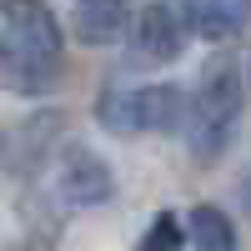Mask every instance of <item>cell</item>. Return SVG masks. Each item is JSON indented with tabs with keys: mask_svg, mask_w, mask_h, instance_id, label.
I'll return each instance as SVG.
<instances>
[{
	"mask_svg": "<svg viewBox=\"0 0 251 251\" xmlns=\"http://www.w3.org/2000/svg\"><path fill=\"white\" fill-rule=\"evenodd\" d=\"M60 80V25L40 0H10L0 15V91L46 96Z\"/></svg>",
	"mask_w": 251,
	"mask_h": 251,
	"instance_id": "1",
	"label": "cell"
},
{
	"mask_svg": "<svg viewBox=\"0 0 251 251\" xmlns=\"http://www.w3.org/2000/svg\"><path fill=\"white\" fill-rule=\"evenodd\" d=\"M236 121H241V71L231 60H211L201 86L186 96V116H181L191 156L196 161H216L226 151V141H231Z\"/></svg>",
	"mask_w": 251,
	"mask_h": 251,
	"instance_id": "2",
	"label": "cell"
},
{
	"mask_svg": "<svg viewBox=\"0 0 251 251\" xmlns=\"http://www.w3.org/2000/svg\"><path fill=\"white\" fill-rule=\"evenodd\" d=\"M186 116V91L181 86H111L96 100V121L106 131L141 136V131H171Z\"/></svg>",
	"mask_w": 251,
	"mask_h": 251,
	"instance_id": "3",
	"label": "cell"
},
{
	"mask_svg": "<svg viewBox=\"0 0 251 251\" xmlns=\"http://www.w3.org/2000/svg\"><path fill=\"white\" fill-rule=\"evenodd\" d=\"M60 131H66V116L60 111H35L25 121H15L0 131V171H10L20 181H30L40 166L50 161V151H60Z\"/></svg>",
	"mask_w": 251,
	"mask_h": 251,
	"instance_id": "4",
	"label": "cell"
},
{
	"mask_svg": "<svg viewBox=\"0 0 251 251\" xmlns=\"http://www.w3.org/2000/svg\"><path fill=\"white\" fill-rule=\"evenodd\" d=\"M55 191L71 206H100V201H111L116 176H111V166L100 161L91 146L66 141L60 146V166H55Z\"/></svg>",
	"mask_w": 251,
	"mask_h": 251,
	"instance_id": "5",
	"label": "cell"
},
{
	"mask_svg": "<svg viewBox=\"0 0 251 251\" xmlns=\"http://www.w3.org/2000/svg\"><path fill=\"white\" fill-rule=\"evenodd\" d=\"M181 40H186V25H181V10L171 5H146L136 15V55L146 66H166V60L181 55Z\"/></svg>",
	"mask_w": 251,
	"mask_h": 251,
	"instance_id": "6",
	"label": "cell"
},
{
	"mask_svg": "<svg viewBox=\"0 0 251 251\" xmlns=\"http://www.w3.org/2000/svg\"><path fill=\"white\" fill-rule=\"evenodd\" d=\"M181 25L201 40H236L246 30V0H181Z\"/></svg>",
	"mask_w": 251,
	"mask_h": 251,
	"instance_id": "7",
	"label": "cell"
},
{
	"mask_svg": "<svg viewBox=\"0 0 251 251\" xmlns=\"http://www.w3.org/2000/svg\"><path fill=\"white\" fill-rule=\"evenodd\" d=\"M126 25H131L126 0H75V10H71V30L86 46H111V40L126 35Z\"/></svg>",
	"mask_w": 251,
	"mask_h": 251,
	"instance_id": "8",
	"label": "cell"
},
{
	"mask_svg": "<svg viewBox=\"0 0 251 251\" xmlns=\"http://www.w3.org/2000/svg\"><path fill=\"white\" fill-rule=\"evenodd\" d=\"M186 241L196 251H236V226H231V216H226L221 206L201 201V206H191V216H186Z\"/></svg>",
	"mask_w": 251,
	"mask_h": 251,
	"instance_id": "9",
	"label": "cell"
},
{
	"mask_svg": "<svg viewBox=\"0 0 251 251\" xmlns=\"http://www.w3.org/2000/svg\"><path fill=\"white\" fill-rule=\"evenodd\" d=\"M181 241H186V226H181L171 211H161V216L151 221V231L141 236V251H176Z\"/></svg>",
	"mask_w": 251,
	"mask_h": 251,
	"instance_id": "10",
	"label": "cell"
}]
</instances>
